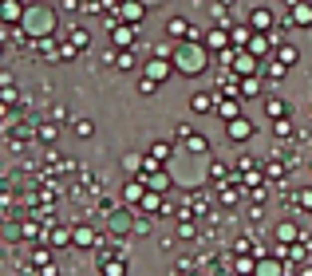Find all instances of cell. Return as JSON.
Here are the masks:
<instances>
[{"label":"cell","instance_id":"cell-16","mask_svg":"<svg viewBox=\"0 0 312 276\" xmlns=\"http://www.w3.org/2000/svg\"><path fill=\"white\" fill-rule=\"evenodd\" d=\"M261 87H257V79H245V83H241V95H257Z\"/></svg>","mask_w":312,"mask_h":276},{"label":"cell","instance_id":"cell-14","mask_svg":"<svg viewBox=\"0 0 312 276\" xmlns=\"http://www.w3.org/2000/svg\"><path fill=\"white\" fill-rule=\"evenodd\" d=\"M4 16H8V20H16V16H20V4H16V0H8V4H4Z\"/></svg>","mask_w":312,"mask_h":276},{"label":"cell","instance_id":"cell-15","mask_svg":"<svg viewBox=\"0 0 312 276\" xmlns=\"http://www.w3.org/2000/svg\"><path fill=\"white\" fill-rule=\"evenodd\" d=\"M123 16H127V20H139V16H143V8H139V4H127V8H123Z\"/></svg>","mask_w":312,"mask_h":276},{"label":"cell","instance_id":"cell-17","mask_svg":"<svg viewBox=\"0 0 312 276\" xmlns=\"http://www.w3.org/2000/svg\"><path fill=\"white\" fill-rule=\"evenodd\" d=\"M257 276H281V269H277V265H261Z\"/></svg>","mask_w":312,"mask_h":276},{"label":"cell","instance_id":"cell-11","mask_svg":"<svg viewBox=\"0 0 312 276\" xmlns=\"http://www.w3.org/2000/svg\"><path fill=\"white\" fill-rule=\"evenodd\" d=\"M166 32H170V36H186V20H170Z\"/></svg>","mask_w":312,"mask_h":276},{"label":"cell","instance_id":"cell-19","mask_svg":"<svg viewBox=\"0 0 312 276\" xmlns=\"http://www.w3.org/2000/svg\"><path fill=\"white\" fill-rule=\"evenodd\" d=\"M221 114H225V118L233 122V118H237V107H233V103H221Z\"/></svg>","mask_w":312,"mask_h":276},{"label":"cell","instance_id":"cell-3","mask_svg":"<svg viewBox=\"0 0 312 276\" xmlns=\"http://www.w3.org/2000/svg\"><path fill=\"white\" fill-rule=\"evenodd\" d=\"M111 40H115L119 48H127V44L135 40V28H111Z\"/></svg>","mask_w":312,"mask_h":276},{"label":"cell","instance_id":"cell-8","mask_svg":"<svg viewBox=\"0 0 312 276\" xmlns=\"http://www.w3.org/2000/svg\"><path fill=\"white\" fill-rule=\"evenodd\" d=\"M281 63H285V67H289V63H297V48H289V44H285V48H281Z\"/></svg>","mask_w":312,"mask_h":276},{"label":"cell","instance_id":"cell-4","mask_svg":"<svg viewBox=\"0 0 312 276\" xmlns=\"http://www.w3.org/2000/svg\"><path fill=\"white\" fill-rule=\"evenodd\" d=\"M52 24H55V16H48V12H36L32 16V32H48Z\"/></svg>","mask_w":312,"mask_h":276},{"label":"cell","instance_id":"cell-2","mask_svg":"<svg viewBox=\"0 0 312 276\" xmlns=\"http://www.w3.org/2000/svg\"><path fill=\"white\" fill-rule=\"evenodd\" d=\"M293 24H297V28H309V24H312V8L297 4V8H293Z\"/></svg>","mask_w":312,"mask_h":276},{"label":"cell","instance_id":"cell-5","mask_svg":"<svg viewBox=\"0 0 312 276\" xmlns=\"http://www.w3.org/2000/svg\"><path fill=\"white\" fill-rule=\"evenodd\" d=\"M253 28H257V32H265V28H273V16H269L265 8H261V12H253Z\"/></svg>","mask_w":312,"mask_h":276},{"label":"cell","instance_id":"cell-6","mask_svg":"<svg viewBox=\"0 0 312 276\" xmlns=\"http://www.w3.org/2000/svg\"><path fill=\"white\" fill-rule=\"evenodd\" d=\"M233 67H237V71H245V75H249V71H253V55H237V59H233Z\"/></svg>","mask_w":312,"mask_h":276},{"label":"cell","instance_id":"cell-18","mask_svg":"<svg viewBox=\"0 0 312 276\" xmlns=\"http://www.w3.org/2000/svg\"><path fill=\"white\" fill-rule=\"evenodd\" d=\"M123 273H127L123 265H103V276H123Z\"/></svg>","mask_w":312,"mask_h":276},{"label":"cell","instance_id":"cell-1","mask_svg":"<svg viewBox=\"0 0 312 276\" xmlns=\"http://www.w3.org/2000/svg\"><path fill=\"white\" fill-rule=\"evenodd\" d=\"M249 134H253V126H249L245 118H233V122H229V138H249Z\"/></svg>","mask_w":312,"mask_h":276},{"label":"cell","instance_id":"cell-7","mask_svg":"<svg viewBox=\"0 0 312 276\" xmlns=\"http://www.w3.org/2000/svg\"><path fill=\"white\" fill-rule=\"evenodd\" d=\"M213 107V99H209V95H202V91H198V95H194V110H209Z\"/></svg>","mask_w":312,"mask_h":276},{"label":"cell","instance_id":"cell-13","mask_svg":"<svg viewBox=\"0 0 312 276\" xmlns=\"http://www.w3.org/2000/svg\"><path fill=\"white\" fill-rule=\"evenodd\" d=\"M166 185H170L166 174H155V178H151V189H155V193H158V189H166Z\"/></svg>","mask_w":312,"mask_h":276},{"label":"cell","instance_id":"cell-9","mask_svg":"<svg viewBox=\"0 0 312 276\" xmlns=\"http://www.w3.org/2000/svg\"><path fill=\"white\" fill-rule=\"evenodd\" d=\"M162 75H166V59H155L151 63V79H162Z\"/></svg>","mask_w":312,"mask_h":276},{"label":"cell","instance_id":"cell-10","mask_svg":"<svg viewBox=\"0 0 312 276\" xmlns=\"http://www.w3.org/2000/svg\"><path fill=\"white\" fill-rule=\"evenodd\" d=\"M265 110H269V114H285V103H281V99H265Z\"/></svg>","mask_w":312,"mask_h":276},{"label":"cell","instance_id":"cell-12","mask_svg":"<svg viewBox=\"0 0 312 276\" xmlns=\"http://www.w3.org/2000/svg\"><path fill=\"white\" fill-rule=\"evenodd\" d=\"M151 158H158V162H166V158H170V146H166V142H158V146H155V154H151Z\"/></svg>","mask_w":312,"mask_h":276}]
</instances>
